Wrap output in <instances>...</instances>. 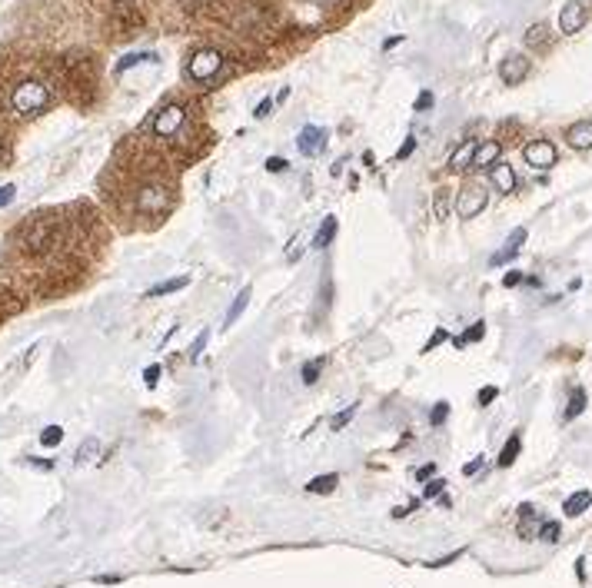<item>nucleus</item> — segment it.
Listing matches in <instances>:
<instances>
[{
	"label": "nucleus",
	"instance_id": "1",
	"mask_svg": "<svg viewBox=\"0 0 592 588\" xmlns=\"http://www.w3.org/2000/svg\"><path fill=\"white\" fill-rule=\"evenodd\" d=\"M47 104H50V90H47L40 80H24V83H17V90L10 93V106H14L20 117H33V113L47 110Z\"/></svg>",
	"mask_w": 592,
	"mask_h": 588
},
{
	"label": "nucleus",
	"instance_id": "2",
	"mask_svg": "<svg viewBox=\"0 0 592 588\" xmlns=\"http://www.w3.org/2000/svg\"><path fill=\"white\" fill-rule=\"evenodd\" d=\"M220 67H223V54L207 47V50H197V54L190 57V63H186V76L197 80V83H207V80H213V76L220 74Z\"/></svg>",
	"mask_w": 592,
	"mask_h": 588
},
{
	"label": "nucleus",
	"instance_id": "3",
	"mask_svg": "<svg viewBox=\"0 0 592 588\" xmlns=\"http://www.w3.org/2000/svg\"><path fill=\"white\" fill-rule=\"evenodd\" d=\"M134 206H137V213H150V216H157V213H163L170 206V190L163 186V183H147V186H140Z\"/></svg>",
	"mask_w": 592,
	"mask_h": 588
},
{
	"label": "nucleus",
	"instance_id": "4",
	"mask_svg": "<svg viewBox=\"0 0 592 588\" xmlns=\"http://www.w3.org/2000/svg\"><path fill=\"white\" fill-rule=\"evenodd\" d=\"M183 123H186V110L180 104H167L157 117H153V133L160 136V140H167V136H177L183 130Z\"/></svg>",
	"mask_w": 592,
	"mask_h": 588
},
{
	"label": "nucleus",
	"instance_id": "5",
	"mask_svg": "<svg viewBox=\"0 0 592 588\" xmlns=\"http://www.w3.org/2000/svg\"><path fill=\"white\" fill-rule=\"evenodd\" d=\"M486 190L479 186V183H466L459 196H456V213L463 216V220H472V216H479V213L486 210Z\"/></svg>",
	"mask_w": 592,
	"mask_h": 588
},
{
	"label": "nucleus",
	"instance_id": "6",
	"mask_svg": "<svg viewBox=\"0 0 592 588\" xmlns=\"http://www.w3.org/2000/svg\"><path fill=\"white\" fill-rule=\"evenodd\" d=\"M522 160H526L532 170H552L556 160H559V153H556V147H552L549 140H529V143L522 147Z\"/></svg>",
	"mask_w": 592,
	"mask_h": 588
},
{
	"label": "nucleus",
	"instance_id": "7",
	"mask_svg": "<svg viewBox=\"0 0 592 588\" xmlns=\"http://www.w3.org/2000/svg\"><path fill=\"white\" fill-rule=\"evenodd\" d=\"M586 20H589V10H586V3H579V0H569L566 7H562L559 14V31L562 33H579L582 27H586Z\"/></svg>",
	"mask_w": 592,
	"mask_h": 588
},
{
	"label": "nucleus",
	"instance_id": "8",
	"mask_svg": "<svg viewBox=\"0 0 592 588\" xmlns=\"http://www.w3.org/2000/svg\"><path fill=\"white\" fill-rule=\"evenodd\" d=\"M499 76H502V83H509V87L522 83V80L529 76V57H522V54H509V57L499 63Z\"/></svg>",
	"mask_w": 592,
	"mask_h": 588
},
{
	"label": "nucleus",
	"instance_id": "9",
	"mask_svg": "<svg viewBox=\"0 0 592 588\" xmlns=\"http://www.w3.org/2000/svg\"><path fill=\"white\" fill-rule=\"evenodd\" d=\"M54 236H57L54 223H44V220H40V223L27 227V240H24V246H27V253H44V250H50Z\"/></svg>",
	"mask_w": 592,
	"mask_h": 588
},
{
	"label": "nucleus",
	"instance_id": "10",
	"mask_svg": "<svg viewBox=\"0 0 592 588\" xmlns=\"http://www.w3.org/2000/svg\"><path fill=\"white\" fill-rule=\"evenodd\" d=\"M296 147L303 156H317L323 147H326V130H319V126H303V133L296 136Z\"/></svg>",
	"mask_w": 592,
	"mask_h": 588
},
{
	"label": "nucleus",
	"instance_id": "11",
	"mask_svg": "<svg viewBox=\"0 0 592 588\" xmlns=\"http://www.w3.org/2000/svg\"><path fill=\"white\" fill-rule=\"evenodd\" d=\"M566 143L573 150H592V120H579L566 130Z\"/></svg>",
	"mask_w": 592,
	"mask_h": 588
},
{
	"label": "nucleus",
	"instance_id": "12",
	"mask_svg": "<svg viewBox=\"0 0 592 588\" xmlns=\"http://www.w3.org/2000/svg\"><path fill=\"white\" fill-rule=\"evenodd\" d=\"M489 180H493V186H496L499 193H516V170L509 163L493 166V170H489Z\"/></svg>",
	"mask_w": 592,
	"mask_h": 588
},
{
	"label": "nucleus",
	"instance_id": "13",
	"mask_svg": "<svg viewBox=\"0 0 592 588\" xmlns=\"http://www.w3.org/2000/svg\"><path fill=\"white\" fill-rule=\"evenodd\" d=\"M499 153H502L499 143H496V140H486V143H479V147H476L472 166H476V170H493V166L499 163Z\"/></svg>",
	"mask_w": 592,
	"mask_h": 588
},
{
	"label": "nucleus",
	"instance_id": "14",
	"mask_svg": "<svg viewBox=\"0 0 592 588\" xmlns=\"http://www.w3.org/2000/svg\"><path fill=\"white\" fill-rule=\"evenodd\" d=\"M522 243H526V227H519V229H513V236L506 240V246H502L496 256L489 259L493 266H502V263H509V259H516V253L522 250Z\"/></svg>",
	"mask_w": 592,
	"mask_h": 588
},
{
	"label": "nucleus",
	"instance_id": "15",
	"mask_svg": "<svg viewBox=\"0 0 592 588\" xmlns=\"http://www.w3.org/2000/svg\"><path fill=\"white\" fill-rule=\"evenodd\" d=\"M589 505H592V492L589 489H582V492H576V496H569L566 502H562V512L569 515V518H576V515H582Z\"/></svg>",
	"mask_w": 592,
	"mask_h": 588
},
{
	"label": "nucleus",
	"instance_id": "16",
	"mask_svg": "<svg viewBox=\"0 0 592 588\" xmlns=\"http://www.w3.org/2000/svg\"><path fill=\"white\" fill-rule=\"evenodd\" d=\"M476 147H479V143H472V140H466L463 147H456L453 156H449V170H466V166H472Z\"/></svg>",
	"mask_w": 592,
	"mask_h": 588
},
{
	"label": "nucleus",
	"instance_id": "17",
	"mask_svg": "<svg viewBox=\"0 0 592 588\" xmlns=\"http://www.w3.org/2000/svg\"><path fill=\"white\" fill-rule=\"evenodd\" d=\"M336 482H339V475L336 472H326V475H317L313 482H306V492L310 496H326V492H333Z\"/></svg>",
	"mask_w": 592,
	"mask_h": 588
},
{
	"label": "nucleus",
	"instance_id": "18",
	"mask_svg": "<svg viewBox=\"0 0 592 588\" xmlns=\"http://www.w3.org/2000/svg\"><path fill=\"white\" fill-rule=\"evenodd\" d=\"M250 296H253V289H250V286H243V293H237V300H233V306H230V313H227V322H223L227 329L240 316H243V309H246V302H250Z\"/></svg>",
	"mask_w": 592,
	"mask_h": 588
},
{
	"label": "nucleus",
	"instance_id": "19",
	"mask_svg": "<svg viewBox=\"0 0 592 588\" xmlns=\"http://www.w3.org/2000/svg\"><path fill=\"white\" fill-rule=\"evenodd\" d=\"M333 236H336V216H326L323 227L317 229V236H313V246H317V250H326V246L333 243Z\"/></svg>",
	"mask_w": 592,
	"mask_h": 588
},
{
	"label": "nucleus",
	"instance_id": "20",
	"mask_svg": "<svg viewBox=\"0 0 592 588\" xmlns=\"http://www.w3.org/2000/svg\"><path fill=\"white\" fill-rule=\"evenodd\" d=\"M186 286H190V276H177V279H167V283L153 286L147 293V300H157V296H167V293H177V289H186Z\"/></svg>",
	"mask_w": 592,
	"mask_h": 588
},
{
	"label": "nucleus",
	"instance_id": "21",
	"mask_svg": "<svg viewBox=\"0 0 592 588\" xmlns=\"http://www.w3.org/2000/svg\"><path fill=\"white\" fill-rule=\"evenodd\" d=\"M519 449H522V436H519V432H513V436H509V442L502 446V452H499V466L502 468L513 466V462H516V455H519Z\"/></svg>",
	"mask_w": 592,
	"mask_h": 588
},
{
	"label": "nucleus",
	"instance_id": "22",
	"mask_svg": "<svg viewBox=\"0 0 592 588\" xmlns=\"http://www.w3.org/2000/svg\"><path fill=\"white\" fill-rule=\"evenodd\" d=\"M582 409H586V389H573V395H569V406H566V419L573 423L576 416H582Z\"/></svg>",
	"mask_w": 592,
	"mask_h": 588
},
{
	"label": "nucleus",
	"instance_id": "23",
	"mask_svg": "<svg viewBox=\"0 0 592 588\" xmlns=\"http://www.w3.org/2000/svg\"><path fill=\"white\" fill-rule=\"evenodd\" d=\"M526 44L536 47V50H539V47H549V27L546 24H532L529 33H526Z\"/></svg>",
	"mask_w": 592,
	"mask_h": 588
},
{
	"label": "nucleus",
	"instance_id": "24",
	"mask_svg": "<svg viewBox=\"0 0 592 588\" xmlns=\"http://www.w3.org/2000/svg\"><path fill=\"white\" fill-rule=\"evenodd\" d=\"M483 336H486V326H483V322H472V326H470L466 332H463L459 339H453V346H456V349H463L466 343H476V339H483Z\"/></svg>",
	"mask_w": 592,
	"mask_h": 588
},
{
	"label": "nucleus",
	"instance_id": "25",
	"mask_svg": "<svg viewBox=\"0 0 592 588\" xmlns=\"http://www.w3.org/2000/svg\"><path fill=\"white\" fill-rule=\"evenodd\" d=\"M97 452H100V442L97 439H87L80 449H77V466H83V462H93L97 459Z\"/></svg>",
	"mask_w": 592,
	"mask_h": 588
},
{
	"label": "nucleus",
	"instance_id": "26",
	"mask_svg": "<svg viewBox=\"0 0 592 588\" xmlns=\"http://www.w3.org/2000/svg\"><path fill=\"white\" fill-rule=\"evenodd\" d=\"M61 442H63L61 425H47L44 432H40V446H47V449H54V446H61Z\"/></svg>",
	"mask_w": 592,
	"mask_h": 588
},
{
	"label": "nucleus",
	"instance_id": "27",
	"mask_svg": "<svg viewBox=\"0 0 592 588\" xmlns=\"http://www.w3.org/2000/svg\"><path fill=\"white\" fill-rule=\"evenodd\" d=\"M319 373H323V359H310V362H303V382L306 386H313V382H317L319 379Z\"/></svg>",
	"mask_w": 592,
	"mask_h": 588
},
{
	"label": "nucleus",
	"instance_id": "28",
	"mask_svg": "<svg viewBox=\"0 0 592 588\" xmlns=\"http://www.w3.org/2000/svg\"><path fill=\"white\" fill-rule=\"evenodd\" d=\"M143 60H157V54H130V57H123V60L117 63V74H123V70H130L134 63H143Z\"/></svg>",
	"mask_w": 592,
	"mask_h": 588
},
{
	"label": "nucleus",
	"instance_id": "29",
	"mask_svg": "<svg viewBox=\"0 0 592 588\" xmlns=\"http://www.w3.org/2000/svg\"><path fill=\"white\" fill-rule=\"evenodd\" d=\"M207 339H210V329H203L197 336V339H193V346H190V362H197L200 356H203V349H207Z\"/></svg>",
	"mask_w": 592,
	"mask_h": 588
},
{
	"label": "nucleus",
	"instance_id": "30",
	"mask_svg": "<svg viewBox=\"0 0 592 588\" xmlns=\"http://www.w3.org/2000/svg\"><path fill=\"white\" fill-rule=\"evenodd\" d=\"M539 539L543 542H559V522H543L539 525Z\"/></svg>",
	"mask_w": 592,
	"mask_h": 588
},
{
	"label": "nucleus",
	"instance_id": "31",
	"mask_svg": "<svg viewBox=\"0 0 592 588\" xmlns=\"http://www.w3.org/2000/svg\"><path fill=\"white\" fill-rule=\"evenodd\" d=\"M446 416H449V402H436L433 416H429V423H433V425H442V423H446Z\"/></svg>",
	"mask_w": 592,
	"mask_h": 588
},
{
	"label": "nucleus",
	"instance_id": "32",
	"mask_svg": "<svg viewBox=\"0 0 592 588\" xmlns=\"http://www.w3.org/2000/svg\"><path fill=\"white\" fill-rule=\"evenodd\" d=\"M353 416H356V402H349V406L343 409L339 416H336V419H333V429H343V425H346L349 419H353Z\"/></svg>",
	"mask_w": 592,
	"mask_h": 588
},
{
	"label": "nucleus",
	"instance_id": "33",
	"mask_svg": "<svg viewBox=\"0 0 592 588\" xmlns=\"http://www.w3.org/2000/svg\"><path fill=\"white\" fill-rule=\"evenodd\" d=\"M496 395H499V389H496V386H486V389H479L476 402H479V406H489V402H493Z\"/></svg>",
	"mask_w": 592,
	"mask_h": 588
},
{
	"label": "nucleus",
	"instance_id": "34",
	"mask_svg": "<svg viewBox=\"0 0 592 588\" xmlns=\"http://www.w3.org/2000/svg\"><path fill=\"white\" fill-rule=\"evenodd\" d=\"M429 106H433V93H429V90H423V93H419V97H416V106H413V110H416V113H426Z\"/></svg>",
	"mask_w": 592,
	"mask_h": 588
},
{
	"label": "nucleus",
	"instance_id": "35",
	"mask_svg": "<svg viewBox=\"0 0 592 588\" xmlns=\"http://www.w3.org/2000/svg\"><path fill=\"white\" fill-rule=\"evenodd\" d=\"M270 113H273V100L266 97V100H259V106L253 110V117H257V120H263V117H270Z\"/></svg>",
	"mask_w": 592,
	"mask_h": 588
},
{
	"label": "nucleus",
	"instance_id": "36",
	"mask_svg": "<svg viewBox=\"0 0 592 588\" xmlns=\"http://www.w3.org/2000/svg\"><path fill=\"white\" fill-rule=\"evenodd\" d=\"M442 489H446V482H442V479H433V482H426V492H423V496H426V498H436V496L442 492Z\"/></svg>",
	"mask_w": 592,
	"mask_h": 588
},
{
	"label": "nucleus",
	"instance_id": "37",
	"mask_svg": "<svg viewBox=\"0 0 592 588\" xmlns=\"http://www.w3.org/2000/svg\"><path fill=\"white\" fill-rule=\"evenodd\" d=\"M14 196H17V186H14V183H7V186H0V206H7V203H10Z\"/></svg>",
	"mask_w": 592,
	"mask_h": 588
},
{
	"label": "nucleus",
	"instance_id": "38",
	"mask_svg": "<svg viewBox=\"0 0 592 588\" xmlns=\"http://www.w3.org/2000/svg\"><path fill=\"white\" fill-rule=\"evenodd\" d=\"M266 170H270V173H283V170H287V160H283V156H270V160H266Z\"/></svg>",
	"mask_w": 592,
	"mask_h": 588
},
{
	"label": "nucleus",
	"instance_id": "39",
	"mask_svg": "<svg viewBox=\"0 0 592 588\" xmlns=\"http://www.w3.org/2000/svg\"><path fill=\"white\" fill-rule=\"evenodd\" d=\"M143 382H147V386H157V382H160V366H150V369H147V373H143Z\"/></svg>",
	"mask_w": 592,
	"mask_h": 588
},
{
	"label": "nucleus",
	"instance_id": "40",
	"mask_svg": "<svg viewBox=\"0 0 592 588\" xmlns=\"http://www.w3.org/2000/svg\"><path fill=\"white\" fill-rule=\"evenodd\" d=\"M446 339H449V336H446V329H436V332H433V339L426 343V352H429V349H436L440 343H446Z\"/></svg>",
	"mask_w": 592,
	"mask_h": 588
},
{
	"label": "nucleus",
	"instance_id": "41",
	"mask_svg": "<svg viewBox=\"0 0 592 588\" xmlns=\"http://www.w3.org/2000/svg\"><path fill=\"white\" fill-rule=\"evenodd\" d=\"M519 283H522V272H516V270L502 276V286H506V289H509V286H519Z\"/></svg>",
	"mask_w": 592,
	"mask_h": 588
},
{
	"label": "nucleus",
	"instance_id": "42",
	"mask_svg": "<svg viewBox=\"0 0 592 588\" xmlns=\"http://www.w3.org/2000/svg\"><path fill=\"white\" fill-rule=\"evenodd\" d=\"M479 468H483V455H479V459H472V462H466V466H463V472H466V475H476Z\"/></svg>",
	"mask_w": 592,
	"mask_h": 588
},
{
	"label": "nucleus",
	"instance_id": "43",
	"mask_svg": "<svg viewBox=\"0 0 592 588\" xmlns=\"http://www.w3.org/2000/svg\"><path fill=\"white\" fill-rule=\"evenodd\" d=\"M433 475H436V466H433V462H429V466H423L419 472H416V479H423V482H426V479H433Z\"/></svg>",
	"mask_w": 592,
	"mask_h": 588
},
{
	"label": "nucleus",
	"instance_id": "44",
	"mask_svg": "<svg viewBox=\"0 0 592 588\" xmlns=\"http://www.w3.org/2000/svg\"><path fill=\"white\" fill-rule=\"evenodd\" d=\"M413 150H416V140H413V136H410V140H406V143H403V150L396 153V156H399V160H403V156H410Z\"/></svg>",
	"mask_w": 592,
	"mask_h": 588
},
{
	"label": "nucleus",
	"instance_id": "45",
	"mask_svg": "<svg viewBox=\"0 0 592 588\" xmlns=\"http://www.w3.org/2000/svg\"><path fill=\"white\" fill-rule=\"evenodd\" d=\"M97 582H100V585H113V582H120V575H100Z\"/></svg>",
	"mask_w": 592,
	"mask_h": 588
},
{
	"label": "nucleus",
	"instance_id": "46",
	"mask_svg": "<svg viewBox=\"0 0 592 588\" xmlns=\"http://www.w3.org/2000/svg\"><path fill=\"white\" fill-rule=\"evenodd\" d=\"M31 462H33V466H37V468H50V466H54L50 459H31Z\"/></svg>",
	"mask_w": 592,
	"mask_h": 588
},
{
	"label": "nucleus",
	"instance_id": "47",
	"mask_svg": "<svg viewBox=\"0 0 592 588\" xmlns=\"http://www.w3.org/2000/svg\"><path fill=\"white\" fill-rule=\"evenodd\" d=\"M0 163H3V140H0Z\"/></svg>",
	"mask_w": 592,
	"mask_h": 588
}]
</instances>
